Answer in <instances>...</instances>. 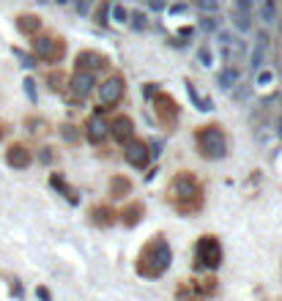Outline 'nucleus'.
Returning <instances> with one entry per match:
<instances>
[{"mask_svg":"<svg viewBox=\"0 0 282 301\" xmlns=\"http://www.w3.org/2000/svg\"><path fill=\"white\" fill-rule=\"evenodd\" d=\"M0 137H3V132H0Z\"/></svg>","mask_w":282,"mask_h":301,"instance_id":"nucleus-31","label":"nucleus"},{"mask_svg":"<svg viewBox=\"0 0 282 301\" xmlns=\"http://www.w3.org/2000/svg\"><path fill=\"white\" fill-rule=\"evenodd\" d=\"M134 28H137V30L146 28V14H134Z\"/></svg>","mask_w":282,"mask_h":301,"instance_id":"nucleus-24","label":"nucleus"},{"mask_svg":"<svg viewBox=\"0 0 282 301\" xmlns=\"http://www.w3.org/2000/svg\"><path fill=\"white\" fill-rule=\"evenodd\" d=\"M167 266H170V247L156 239L151 241L146 249H143V257H140V274L143 276H159L167 271Z\"/></svg>","mask_w":282,"mask_h":301,"instance_id":"nucleus-1","label":"nucleus"},{"mask_svg":"<svg viewBox=\"0 0 282 301\" xmlns=\"http://www.w3.org/2000/svg\"><path fill=\"white\" fill-rule=\"evenodd\" d=\"M197 195H200L197 181L192 176H187V173H181V176L173 181V197L175 200H197Z\"/></svg>","mask_w":282,"mask_h":301,"instance_id":"nucleus-6","label":"nucleus"},{"mask_svg":"<svg viewBox=\"0 0 282 301\" xmlns=\"http://www.w3.org/2000/svg\"><path fill=\"white\" fill-rule=\"evenodd\" d=\"M195 6L206 14H214L216 9H219V0H195Z\"/></svg>","mask_w":282,"mask_h":301,"instance_id":"nucleus-17","label":"nucleus"},{"mask_svg":"<svg viewBox=\"0 0 282 301\" xmlns=\"http://www.w3.org/2000/svg\"><path fill=\"white\" fill-rule=\"evenodd\" d=\"M154 93H156V88H154V85H148V88H143V96H148V99H151V96H154Z\"/></svg>","mask_w":282,"mask_h":301,"instance_id":"nucleus-27","label":"nucleus"},{"mask_svg":"<svg viewBox=\"0 0 282 301\" xmlns=\"http://www.w3.org/2000/svg\"><path fill=\"white\" fill-rule=\"evenodd\" d=\"M112 134H115V140H132V134H134V129H132V121L129 118H118L115 123H112Z\"/></svg>","mask_w":282,"mask_h":301,"instance_id":"nucleus-12","label":"nucleus"},{"mask_svg":"<svg viewBox=\"0 0 282 301\" xmlns=\"http://www.w3.org/2000/svg\"><path fill=\"white\" fill-rule=\"evenodd\" d=\"M236 28H238V30H249V28H252V22H249V14H244V11L236 14Z\"/></svg>","mask_w":282,"mask_h":301,"instance_id":"nucleus-19","label":"nucleus"},{"mask_svg":"<svg viewBox=\"0 0 282 301\" xmlns=\"http://www.w3.org/2000/svg\"><path fill=\"white\" fill-rule=\"evenodd\" d=\"M107 129L110 126L102 121V115H93L91 121H88V140H91L93 145H99V142L107 137Z\"/></svg>","mask_w":282,"mask_h":301,"instance_id":"nucleus-10","label":"nucleus"},{"mask_svg":"<svg viewBox=\"0 0 282 301\" xmlns=\"http://www.w3.org/2000/svg\"><path fill=\"white\" fill-rule=\"evenodd\" d=\"M197 145L208 159H222V156L228 154V140H225V132L219 126H206V129H200L197 132Z\"/></svg>","mask_w":282,"mask_h":301,"instance_id":"nucleus-2","label":"nucleus"},{"mask_svg":"<svg viewBox=\"0 0 282 301\" xmlns=\"http://www.w3.org/2000/svg\"><path fill=\"white\" fill-rule=\"evenodd\" d=\"M187 91H189V96L195 99V104H197L200 110H211V107H214V104H208V101H203V99H200V93L195 91V85H187Z\"/></svg>","mask_w":282,"mask_h":301,"instance_id":"nucleus-18","label":"nucleus"},{"mask_svg":"<svg viewBox=\"0 0 282 301\" xmlns=\"http://www.w3.org/2000/svg\"><path fill=\"white\" fill-rule=\"evenodd\" d=\"M263 52H266V33H260V41H257V47L252 50V58H249L252 69H260L263 66Z\"/></svg>","mask_w":282,"mask_h":301,"instance_id":"nucleus-15","label":"nucleus"},{"mask_svg":"<svg viewBox=\"0 0 282 301\" xmlns=\"http://www.w3.org/2000/svg\"><path fill=\"white\" fill-rule=\"evenodd\" d=\"M55 3H61V6H63V3H69V0H55Z\"/></svg>","mask_w":282,"mask_h":301,"instance_id":"nucleus-30","label":"nucleus"},{"mask_svg":"<svg viewBox=\"0 0 282 301\" xmlns=\"http://www.w3.org/2000/svg\"><path fill=\"white\" fill-rule=\"evenodd\" d=\"M17 28L22 30V33H30V36H36V30H38V17H30V14H22V17L17 19Z\"/></svg>","mask_w":282,"mask_h":301,"instance_id":"nucleus-14","label":"nucleus"},{"mask_svg":"<svg viewBox=\"0 0 282 301\" xmlns=\"http://www.w3.org/2000/svg\"><path fill=\"white\" fill-rule=\"evenodd\" d=\"M277 137H279V140H282V115H279V118H277Z\"/></svg>","mask_w":282,"mask_h":301,"instance_id":"nucleus-29","label":"nucleus"},{"mask_svg":"<svg viewBox=\"0 0 282 301\" xmlns=\"http://www.w3.org/2000/svg\"><path fill=\"white\" fill-rule=\"evenodd\" d=\"M203 28H206V30H216V22H214L211 17H206V19H203Z\"/></svg>","mask_w":282,"mask_h":301,"instance_id":"nucleus-25","label":"nucleus"},{"mask_svg":"<svg viewBox=\"0 0 282 301\" xmlns=\"http://www.w3.org/2000/svg\"><path fill=\"white\" fill-rule=\"evenodd\" d=\"M260 19L266 22V25L277 22V0H263L260 3Z\"/></svg>","mask_w":282,"mask_h":301,"instance_id":"nucleus-13","label":"nucleus"},{"mask_svg":"<svg viewBox=\"0 0 282 301\" xmlns=\"http://www.w3.org/2000/svg\"><path fill=\"white\" fill-rule=\"evenodd\" d=\"M33 55L42 60H58L63 55V44L61 38L52 36H33Z\"/></svg>","mask_w":282,"mask_h":301,"instance_id":"nucleus-4","label":"nucleus"},{"mask_svg":"<svg viewBox=\"0 0 282 301\" xmlns=\"http://www.w3.org/2000/svg\"><path fill=\"white\" fill-rule=\"evenodd\" d=\"M236 82H238V69L228 66V69H225L222 74H219V85H222V88H233Z\"/></svg>","mask_w":282,"mask_h":301,"instance_id":"nucleus-16","label":"nucleus"},{"mask_svg":"<svg viewBox=\"0 0 282 301\" xmlns=\"http://www.w3.org/2000/svg\"><path fill=\"white\" fill-rule=\"evenodd\" d=\"M6 162L11 164V167H17V170H25L30 162V150L28 148H22V145H11L9 148V154H6Z\"/></svg>","mask_w":282,"mask_h":301,"instance_id":"nucleus-9","label":"nucleus"},{"mask_svg":"<svg viewBox=\"0 0 282 301\" xmlns=\"http://www.w3.org/2000/svg\"><path fill=\"white\" fill-rule=\"evenodd\" d=\"M77 66L83 69V71H91V69H99V66H104V58H102L99 52L85 50V52H79V55H77Z\"/></svg>","mask_w":282,"mask_h":301,"instance_id":"nucleus-11","label":"nucleus"},{"mask_svg":"<svg viewBox=\"0 0 282 301\" xmlns=\"http://www.w3.org/2000/svg\"><path fill=\"white\" fill-rule=\"evenodd\" d=\"M22 85H25V93H28V99H30V101H36V99H38V93H36V82H33V80H25Z\"/></svg>","mask_w":282,"mask_h":301,"instance_id":"nucleus-22","label":"nucleus"},{"mask_svg":"<svg viewBox=\"0 0 282 301\" xmlns=\"http://www.w3.org/2000/svg\"><path fill=\"white\" fill-rule=\"evenodd\" d=\"M124 88H126V82L120 80V77H107V80L99 85V104L102 107L118 104L120 96H124Z\"/></svg>","mask_w":282,"mask_h":301,"instance_id":"nucleus-5","label":"nucleus"},{"mask_svg":"<svg viewBox=\"0 0 282 301\" xmlns=\"http://www.w3.org/2000/svg\"><path fill=\"white\" fill-rule=\"evenodd\" d=\"M96 77H93V71H83L79 69L74 77H71V91H74V96H79V99H85V96H91L93 93V88H96Z\"/></svg>","mask_w":282,"mask_h":301,"instance_id":"nucleus-8","label":"nucleus"},{"mask_svg":"<svg viewBox=\"0 0 282 301\" xmlns=\"http://www.w3.org/2000/svg\"><path fill=\"white\" fill-rule=\"evenodd\" d=\"M112 19L115 22H129V11L124 9V6H115V9H112Z\"/></svg>","mask_w":282,"mask_h":301,"instance_id":"nucleus-21","label":"nucleus"},{"mask_svg":"<svg viewBox=\"0 0 282 301\" xmlns=\"http://www.w3.org/2000/svg\"><path fill=\"white\" fill-rule=\"evenodd\" d=\"M124 156H126V162L132 164V167L143 170L148 164V145H146V142H140V140H129L126 148H124Z\"/></svg>","mask_w":282,"mask_h":301,"instance_id":"nucleus-7","label":"nucleus"},{"mask_svg":"<svg viewBox=\"0 0 282 301\" xmlns=\"http://www.w3.org/2000/svg\"><path fill=\"white\" fill-rule=\"evenodd\" d=\"M197 60L203 63V66H211V63H214V52L208 50V47H203V50L197 52Z\"/></svg>","mask_w":282,"mask_h":301,"instance_id":"nucleus-20","label":"nucleus"},{"mask_svg":"<svg viewBox=\"0 0 282 301\" xmlns=\"http://www.w3.org/2000/svg\"><path fill=\"white\" fill-rule=\"evenodd\" d=\"M257 82H260V85H266V82H271V71H263V74H260V77H257Z\"/></svg>","mask_w":282,"mask_h":301,"instance_id":"nucleus-26","label":"nucleus"},{"mask_svg":"<svg viewBox=\"0 0 282 301\" xmlns=\"http://www.w3.org/2000/svg\"><path fill=\"white\" fill-rule=\"evenodd\" d=\"M197 260H200V266H206V268H216V266H219V260H222L219 241L211 239V235L200 239L197 241Z\"/></svg>","mask_w":282,"mask_h":301,"instance_id":"nucleus-3","label":"nucleus"},{"mask_svg":"<svg viewBox=\"0 0 282 301\" xmlns=\"http://www.w3.org/2000/svg\"><path fill=\"white\" fill-rule=\"evenodd\" d=\"M236 6H238V11L249 14V9H252V0H236Z\"/></svg>","mask_w":282,"mask_h":301,"instance_id":"nucleus-23","label":"nucleus"},{"mask_svg":"<svg viewBox=\"0 0 282 301\" xmlns=\"http://www.w3.org/2000/svg\"><path fill=\"white\" fill-rule=\"evenodd\" d=\"M77 9L83 11V14H88V9H91V6H88V0H79V6H77Z\"/></svg>","mask_w":282,"mask_h":301,"instance_id":"nucleus-28","label":"nucleus"}]
</instances>
